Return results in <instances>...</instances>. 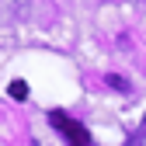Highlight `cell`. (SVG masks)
I'll return each instance as SVG.
<instances>
[{"mask_svg": "<svg viewBox=\"0 0 146 146\" xmlns=\"http://www.w3.org/2000/svg\"><path fill=\"white\" fill-rule=\"evenodd\" d=\"M49 118H52V125H56V129L70 139V146H87V129H84L80 122H73L66 111H52Z\"/></svg>", "mask_w": 146, "mask_h": 146, "instance_id": "6da1fadb", "label": "cell"}, {"mask_svg": "<svg viewBox=\"0 0 146 146\" xmlns=\"http://www.w3.org/2000/svg\"><path fill=\"white\" fill-rule=\"evenodd\" d=\"M7 94H11L14 101H28V84H25V80H14V84L7 87Z\"/></svg>", "mask_w": 146, "mask_h": 146, "instance_id": "7a4b0ae2", "label": "cell"}, {"mask_svg": "<svg viewBox=\"0 0 146 146\" xmlns=\"http://www.w3.org/2000/svg\"><path fill=\"white\" fill-rule=\"evenodd\" d=\"M108 84H111L115 90H125V94H129V80H125V77H115V73H111V77H108Z\"/></svg>", "mask_w": 146, "mask_h": 146, "instance_id": "3957f363", "label": "cell"}, {"mask_svg": "<svg viewBox=\"0 0 146 146\" xmlns=\"http://www.w3.org/2000/svg\"><path fill=\"white\" fill-rule=\"evenodd\" d=\"M125 146H146V129H143V132H136V136L125 143Z\"/></svg>", "mask_w": 146, "mask_h": 146, "instance_id": "277c9868", "label": "cell"}]
</instances>
